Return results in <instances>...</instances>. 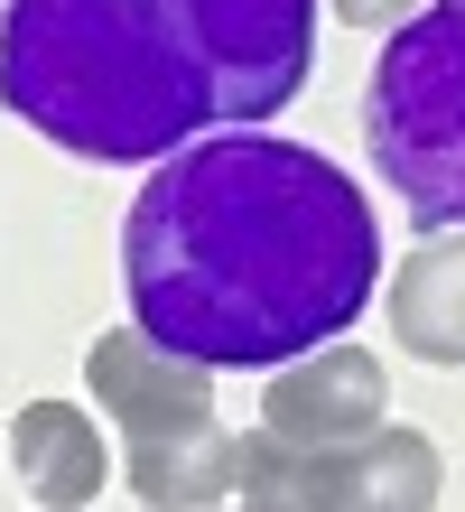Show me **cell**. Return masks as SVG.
<instances>
[{"label": "cell", "mask_w": 465, "mask_h": 512, "mask_svg": "<svg viewBox=\"0 0 465 512\" xmlns=\"http://www.w3.org/2000/svg\"><path fill=\"white\" fill-rule=\"evenodd\" d=\"M391 345L410 364H465V233H428L391 270Z\"/></svg>", "instance_id": "8"}, {"label": "cell", "mask_w": 465, "mask_h": 512, "mask_svg": "<svg viewBox=\"0 0 465 512\" xmlns=\"http://www.w3.org/2000/svg\"><path fill=\"white\" fill-rule=\"evenodd\" d=\"M382 410H391V391H382V364H372L363 345H317V354H298V364H279L270 391H261V429L307 447V457L372 438Z\"/></svg>", "instance_id": "4"}, {"label": "cell", "mask_w": 465, "mask_h": 512, "mask_svg": "<svg viewBox=\"0 0 465 512\" xmlns=\"http://www.w3.org/2000/svg\"><path fill=\"white\" fill-rule=\"evenodd\" d=\"M242 485V438L224 419H186V429L131 438V494L149 512H205Z\"/></svg>", "instance_id": "9"}, {"label": "cell", "mask_w": 465, "mask_h": 512, "mask_svg": "<svg viewBox=\"0 0 465 512\" xmlns=\"http://www.w3.org/2000/svg\"><path fill=\"white\" fill-rule=\"evenodd\" d=\"M447 485V457L428 447L419 429H372L354 447H326V457H307L298 447V485L289 503L298 512H428Z\"/></svg>", "instance_id": "5"}, {"label": "cell", "mask_w": 465, "mask_h": 512, "mask_svg": "<svg viewBox=\"0 0 465 512\" xmlns=\"http://www.w3.org/2000/svg\"><path fill=\"white\" fill-rule=\"evenodd\" d=\"M382 224L335 159L270 131H214L159 159L121 224V298L186 364H298L363 317Z\"/></svg>", "instance_id": "1"}, {"label": "cell", "mask_w": 465, "mask_h": 512, "mask_svg": "<svg viewBox=\"0 0 465 512\" xmlns=\"http://www.w3.org/2000/svg\"><path fill=\"white\" fill-rule=\"evenodd\" d=\"M335 19H354V28H410L419 0H335Z\"/></svg>", "instance_id": "10"}, {"label": "cell", "mask_w": 465, "mask_h": 512, "mask_svg": "<svg viewBox=\"0 0 465 512\" xmlns=\"http://www.w3.org/2000/svg\"><path fill=\"white\" fill-rule=\"evenodd\" d=\"M233 512H298V503H279V494H242Z\"/></svg>", "instance_id": "11"}, {"label": "cell", "mask_w": 465, "mask_h": 512, "mask_svg": "<svg viewBox=\"0 0 465 512\" xmlns=\"http://www.w3.org/2000/svg\"><path fill=\"white\" fill-rule=\"evenodd\" d=\"M317 0H0V103L103 168L289 112Z\"/></svg>", "instance_id": "2"}, {"label": "cell", "mask_w": 465, "mask_h": 512, "mask_svg": "<svg viewBox=\"0 0 465 512\" xmlns=\"http://www.w3.org/2000/svg\"><path fill=\"white\" fill-rule=\"evenodd\" d=\"M84 373H93V410H112L121 438H159V429H186V419H214V373L168 354V345H149L140 326L131 336H93Z\"/></svg>", "instance_id": "6"}, {"label": "cell", "mask_w": 465, "mask_h": 512, "mask_svg": "<svg viewBox=\"0 0 465 512\" xmlns=\"http://www.w3.org/2000/svg\"><path fill=\"white\" fill-rule=\"evenodd\" d=\"M363 140L419 233H465V0H428L410 28H391Z\"/></svg>", "instance_id": "3"}, {"label": "cell", "mask_w": 465, "mask_h": 512, "mask_svg": "<svg viewBox=\"0 0 465 512\" xmlns=\"http://www.w3.org/2000/svg\"><path fill=\"white\" fill-rule=\"evenodd\" d=\"M10 466H19V485L38 494V512H84L93 494H103V475H112V447H103V429H93V410L28 401L19 429H10Z\"/></svg>", "instance_id": "7"}]
</instances>
